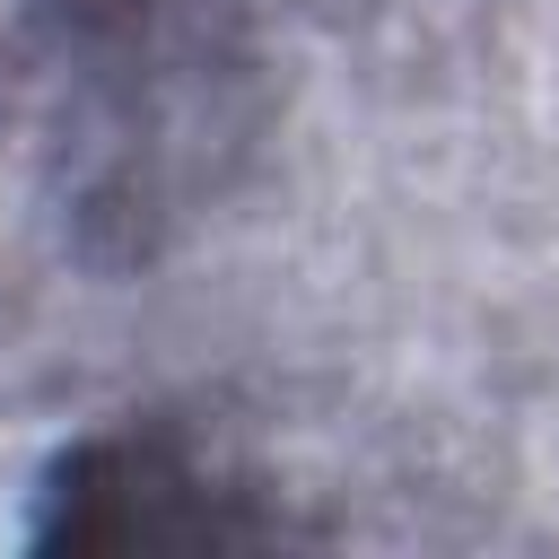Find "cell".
<instances>
[{
    "instance_id": "cell-1",
    "label": "cell",
    "mask_w": 559,
    "mask_h": 559,
    "mask_svg": "<svg viewBox=\"0 0 559 559\" xmlns=\"http://www.w3.org/2000/svg\"><path fill=\"white\" fill-rule=\"evenodd\" d=\"M271 515L227 507V489L175 445V437H79L52 480H44V515L35 542L44 550H218V542H262Z\"/></svg>"
}]
</instances>
